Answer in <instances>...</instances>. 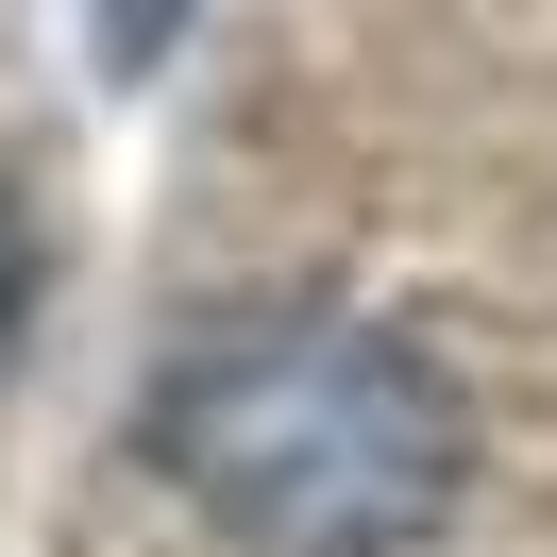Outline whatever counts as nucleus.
I'll return each mask as SVG.
<instances>
[{"instance_id": "obj_1", "label": "nucleus", "mask_w": 557, "mask_h": 557, "mask_svg": "<svg viewBox=\"0 0 557 557\" xmlns=\"http://www.w3.org/2000/svg\"><path fill=\"white\" fill-rule=\"evenodd\" d=\"M152 473L253 557H422L473 422L388 321H220L152 372Z\"/></svg>"}, {"instance_id": "obj_3", "label": "nucleus", "mask_w": 557, "mask_h": 557, "mask_svg": "<svg viewBox=\"0 0 557 557\" xmlns=\"http://www.w3.org/2000/svg\"><path fill=\"white\" fill-rule=\"evenodd\" d=\"M17 321H35V237H17V203H0V372H17Z\"/></svg>"}, {"instance_id": "obj_2", "label": "nucleus", "mask_w": 557, "mask_h": 557, "mask_svg": "<svg viewBox=\"0 0 557 557\" xmlns=\"http://www.w3.org/2000/svg\"><path fill=\"white\" fill-rule=\"evenodd\" d=\"M170 17H186V0H102V69H152V51H170Z\"/></svg>"}]
</instances>
